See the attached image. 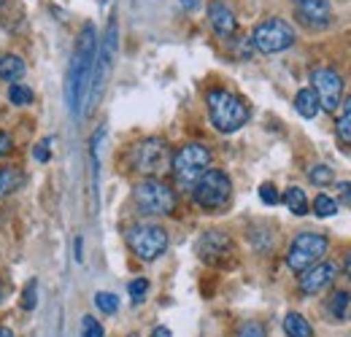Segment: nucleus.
<instances>
[{"label":"nucleus","mask_w":351,"mask_h":337,"mask_svg":"<svg viewBox=\"0 0 351 337\" xmlns=\"http://www.w3.org/2000/svg\"><path fill=\"white\" fill-rule=\"evenodd\" d=\"M260 200H263L265 205H278L281 203V195H278V189L273 184H263L260 186Z\"/></svg>","instance_id":"28"},{"label":"nucleus","mask_w":351,"mask_h":337,"mask_svg":"<svg viewBox=\"0 0 351 337\" xmlns=\"http://www.w3.org/2000/svg\"><path fill=\"white\" fill-rule=\"evenodd\" d=\"M311 89L319 100V108H324L327 114L338 111V105L343 103V82L332 68H313L311 73Z\"/></svg>","instance_id":"10"},{"label":"nucleus","mask_w":351,"mask_h":337,"mask_svg":"<svg viewBox=\"0 0 351 337\" xmlns=\"http://www.w3.org/2000/svg\"><path fill=\"white\" fill-rule=\"evenodd\" d=\"M128 246L143 262H154L168 249V232L160 224H135L128 229Z\"/></svg>","instance_id":"9"},{"label":"nucleus","mask_w":351,"mask_h":337,"mask_svg":"<svg viewBox=\"0 0 351 337\" xmlns=\"http://www.w3.org/2000/svg\"><path fill=\"white\" fill-rule=\"evenodd\" d=\"M341 192H343V200H346V205L351 208V184H343V186H341Z\"/></svg>","instance_id":"35"},{"label":"nucleus","mask_w":351,"mask_h":337,"mask_svg":"<svg viewBox=\"0 0 351 337\" xmlns=\"http://www.w3.org/2000/svg\"><path fill=\"white\" fill-rule=\"evenodd\" d=\"M0 337H14V332H11V329H5V327H0Z\"/></svg>","instance_id":"38"},{"label":"nucleus","mask_w":351,"mask_h":337,"mask_svg":"<svg viewBox=\"0 0 351 337\" xmlns=\"http://www.w3.org/2000/svg\"><path fill=\"white\" fill-rule=\"evenodd\" d=\"M25 76V62H22V57H16V54H5V57H0V79L3 82H19Z\"/></svg>","instance_id":"16"},{"label":"nucleus","mask_w":351,"mask_h":337,"mask_svg":"<svg viewBox=\"0 0 351 337\" xmlns=\"http://www.w3.org/2000/svg\"><path fill=\"white\" fill-rule=\"evenodd\" d=\"M295 108H298V114H300L303 119H313V116L319 114V100H316L313 89H300V92L295 95Z\"/></svg>","instance_id":"18"},{"label":"nucleus","mask_w":351,"mask_h":337,"mask_svg":"<svg viewBox=\"0 0 351 337\" xmlns=\"http://www.w3.org/2000/svg\"><path fill=\"white\" fill-rule=\"evenodd\" d=\"M211 160H214L211 157V149L203 146V143H186V146H181L173 154V160H171V170H173L176 184L181 189H189L192 192V186L197 184V178L211 168Z\"/></svg>","instance_id":"3"},{"label":"nucleus","mask_w":351,"mask_h":337,"mask_svg":"<svg viewBox=\"0 0 351 337\" xmlns=\"http://www.w3.org/2000/svg\"><path fill=\"white\" fill-rule=\"evenodd\" d=\"M295 27L287 22V19H265L254 27L252 33V46L263 54H278V51H287L292 43H295Z\"/></svg>","instance_id":"8"},{"label":"nucleus","mask_w":351,"mask_h":337,"mask_svg":"<svg viewBox=\"0 0 351 337\" xmlns=\"http://www.w3.org/2000/svg\"><path fill=\"white\" fill-rule=\"evenodd\" d=\"M281 200L287 203V208L295 213V216H306L308 213V197L300 186H289V189L284 192V197H281Z\"/></svg>","instance_id":"20"},{"label":"nucleus","mask_w":351,"mask_h":337,"mask_svg":"<svg viewBox=\"0 0 351 337\" xmlns=\"http://www.w3.org/2000/svg\"><path fill=\"white\" fill-rule=\"evenodd\" d=\"M8 100L14 105H30L33 103V89L25 84H11L8 86Z\"/></svg>","instance_id":"23"},{"label":"nucleus","mask_w":351,"mask_h":337,"mask_svg":"<svg viewBox=\"0 0 351 337\" xmlns=\"http://www.w3.org/2000/svg\"><path fill=\"white\" fill-rule=\"evenodd\" d=\"M95 54H97V33L95 25H84L79 41H76V51L71 60V71H68V84H65V95H68V105L73 116H82V105L87 103L89 86H92V68H95Z\"/></svg>","instance_id":"1"},{"label":"nucleus","mask_w":351,"mask_h":337,"mask_svg":"<svg viewBox=\"0 0 351 337\" xmlns=\"http://www.w3.org/2000/svg\"><path fill=\"white\" fill-rule=\"evenodd\" d=\"M181 3H184V8H195L200 0H181Z\"/></svg>","instance_id":"36"},{"label":"nucleus","mask_w":351,"mask_h":337,"mask_svg":"<svg viewBox=\"0 0 351 337\" xmlns=\"http://www.w3.org/2000/svg\"><path fill=\"white\" fill-rule=\"evenodd\" d=\"M171 146L162 140V138H146V140H138L130 151V165L132 170L149 175V178H157L162 173L171 170Z\"/></svg>","instance_id":"5"},{"label":"nucleus","mask_w":351,"mask_h":337,"mask_svg":"<svg viewBox=\"0 0 351 337\" xmlns=\"http://www.w3.org/2000/svg\"><path fill=\"white\" fill-rule=\"evenodd\" d=\"M0 3H3V0H0Z\"/></svg>","instance_id":"40"},{"label":"nucleus","mask_w":351,"mask_h":337,"mask_svg":"<svg viewBox=\"0 0 351 337\" xmlns=\"http://www.w3.org/2000/svg\"><path fill=\"white\" fill-rule=\"evenodd\" d=\"M230 195H232V181H230V175L214 168L206 170V173L197 178V184L192 186L195 203H197L203 211H211V213L224 208V205L230 203Z\"/></svg>","instance_id":"6"},{"label":"nucleus","mask_w":351,"mask_h":337,"mask_svg":"<svg viewBox=\"0 0 351 337\" xmlns=\"http://www.w3.org/2000/svg\"><path fill=\"white\" fill-rule=\"evenodd\" d=\"M49 143H51V138L41 140V143L33 149V157H36L38 162H49V157H51V151H49Z\"/></svg>","instance_id":"31"},{"label":"nucleus","mask_w":351,"mask_h":337,"mask_svg":"<svg viewBox=\"0 0 351 337\" xmlns=\"http://www.w3.org/2000/svg\"><path fill=\"white\" fill-rule=\"evenodd\" d=\"M284 332H287V337H313V327L308 324L306 316H300V313H287V319H284Z\"/></svg>","instance_id":"17"},{"label":"nucleus","mask_w":351,"mask_h":337,"mask_svg":"<svg viewBox=\"0 0 351 337\" xmlns=\"http://www.w3.org/2000/svg\"><path fill=\"white\" fill-rule=\"evenodd\" d=\"M308 178H311V184H316V186H327V184H332V168H327V165H313V168L308 170Z\"/></svg>","instance_id":"24"},{"label":"nucleus","mask_w":351,"mask_h":337,"mask_svg":"<svg viewBox=\"0 0 351 337\" xmlns=\"http://www.w3.org/2000/svg\"><path fill=\"white\" fill-rule=\"evenodd\" d=\"M238 337H267V335H265V327L260 321H246V324H241Z\"/></svg>","instance_id":"29"},{"label":"nucleus","mask_w":351,"mask_h":337,"mask_svg":"<svg viewBox=\"0 0 351 337\" xmlns=\"http://www.w3.org/2000/svg\"><path fill=\"white\" fill-rule=\"evenodd\" d=\"M36 305H38V284L30 281V284L25 286V295H22V308H25V310H33Z\"/></svg>","instance_id":"27"},{"label":"nucleus","mask_w":351,"mask_h":337,"mask_svg":"<svg viewBox=\"0 0 351 337\" xmlns=\"http://www.w3.org/2000/svg\"><path fill=\"white\" fill-rule=\"evenodd\" d=\"M232 240L219 232V229H211V232H206L203 238H200V243H197V253H200V259L203 262H208V264H224L230 256H232Z\"/></svg>","instance_id":"12"},{"label":"nucleus","mask_w":351,"mask_h":337,"mask_svg":"<svg viewBox=\"0 0 351 337\" xmlns=\"http://www.w3.org/2000/svg\"><path fill=\"white\" fill-rule=\"evenodd\" d=\"M8 149H11V135L0 129V157H3V154H8Z\"/></svg>","instance_id":"32"},{"label":"nucleus","mask_w":351,"mask_h":337,"mask_svg":"<svg viewBox=\"0 0 351 337\" xmlns=\"http://www.w3.org/2000/svg\"><path fill=\"white\" fill-rule=\"evenodd\" d=\"M22 184H25V173L19 168L0 170V197H5V195H11V192L22 189Z\"/></svg>","instance_id":"19"},{"label":"nucleus","mask_w":351,"mask_h":337,"mask_svg":"<svg viewBox=\"0 0 351 337\" xmlns=\"http://www.w3.org/2000/svg\"><path fill=\"white\" fill-rule=\"evenodd\" d=\"M132 203L143 216H171L176 211L173 189L160 178H143L132 186Z\"/></svg>","instance_id":"4"},{"label":"nucleus","mask_w":351,"mask_h":337,"mask_svg":"<svg viewBox=\"0 0 351 337\" xmlns=\"http://www.w3.org/2000/svg\"><path fill=\"white\" fill-rule=\"evenodd\" d=\"M343 267H346V275L351 278V253L346 256V264H343Z\"/></svg>","instance_id":"37"},{"label":"nucleus","mask_w":351,"mask_h":337,"mask_svg":"<svg viewBox=\"0 0 351 337\" xmlns=\"http://www.w3.org/2000/svg\"><path fill=\"white\" fill-rule=\"evenodd\" d=\"M351 313V295L349 292H332L327 299V316L330 321H346Z\"/></svg>","instance_id":"15"},{"label":"nucleus","mask_w":351,"mask_h":337,"mask_svg":"<svg viewBox=\"0 0 351 337\" xmlns=\"http://www.w3.org/2000/svg\"><path fill=\"white\" fill-rule=\"evenodd\" d=\"M152 337H173V335H171V329H168V327H157V329L152 332Z\"/></svg>","instance_id":"34"},{"label":"nucleus","mask_w":351,"mask_h":337,"mask_svg":"<svg viewBox=\"0 0 351 337\" xmlns=\"http://www.w3.org/2000/svg\"><path fill=\"white\" fill-rule=\"evenodd\" d=\"M208 22H211V27H214V33L219 38H232L235 30H238V22H235L232 8L227 3H221V0H214L208 5Z\"/></svg>","instance_id":"14"},{"label":"nucleus","mask_w":351,"mask_h":337,"mask_svg":"<svg viewBox=\"0 0 351 337\" xmlns=\"http://www.w3.org/2000/svg\"><path fill=\"white\" fill-rule=\"evenodd\" d=\"M338 278V264L335 262H319L313 267H308L306 273H300V292L303 295H322L324 289H330Z\"/></svg>","instance_id":"11"},{"label":"nucleus","mask_w":351,"mask_h":337,"mask_svg":"<svg viewBox=\"0 0 351 337\" xmlns=\"http://www.w3.org/2000/svg\"><path fill=\"white\" fill-rule=\"evenodd\" d=\"M73 256H76V262H82L84 259V253H82V238H76V243H73Z\"/></svg>","instance_id":"33"},{"label":"nucleus","mask_w":351,"mask_h":337,"mask_svg":"<svg viewBox=\"0 0 351 337\" xmlns=\"http://www.w3.org/2000/svg\"><path fill=\"white\" fill-rule=\"evenodd\" d=\"M206 100H208L211 125L217 127L219 132L230 135V132L241 129V127L249 122V105L238 95H232L227 89H211Z\"/></svg>","instance_id":"2"},{"label":"nucleus","mask_w":351,"mask_h":337,"mask_svg":"<svg viewBox=\"0 0 351 337\" xmlns=\"http://www.w3.org/2000/svg\"><path fill=\"white\" fill-rule=\"evenodd\" d=\"M292 3H295V11H298V19L311 30H322L332 22L330 0H292Z\"/></svg>","instance_id":"13"},{"label":"nucleus","mask_w":351,"mask_h":337,"mask_svg":"<svg viewBox=\"0 0 351 337\" xmlns=\"http://www.w3.org/2000/svg\"><path fill=\"white\" fill-rule=\"evenodd\" d=\"M95 305H97V310H103V313H117V310H119V297L111 295V292H97V295H95Z\"/></svg>","instance_id":"25"},{"label":"nucleus","mask_w":351,"mask_h":337,"mask_svg":"<svg viewBox=\"0 0 351 337\" xmlns=\"http://www.w3.org/2000/svg\"><path fill=\"white\" fill-rule=\"evenodd\" d=\"M338 138L343 140V143H351V97H346V103H343V114L338 116Z\"/></svg>","instance_id":"21"},{"label":"nucleus","mask_w":351,"mask_h":337,"mask_svg":"<svg viewBox=\"0 0 351 337\" xmlns=\"http://www.w3.org/2000/svg\"><path fill=\"white\" fill-rule=\"evenodd\" d=\"M82 337H106V332H103V327H100L97 319L84 316V319H82Z\"/></svg>","instance_id":"26"},{"label":"nucleus","mask_w":351,"mask_h":337,"mask_svg":"<svg viewBox=\"0 0 351 337\" xmlns=\"http://www.w3.org/2000/svg\"><path fill=\"white\" fill-rule=\"evenodd\" d=\"M327 249H330V240L324 235H319V232H300L292 240L289 251H287V264H289L292 273H306L308 267H313V264H319L324 259Z\"/></svg>","instance_id":"7"},{"label":"nucleus","mask_w":351,"mask_h":337,"mask_svg":"<svg viewBox=\"0 0 351 337\" xmlns=\"http://www.w3.org/2000/svg\"><path fill=\"white\" fill-rule=\"evenodd\" d=\"M128 289H130L132 302H141V299L146 297V292H149V281H146V278H135Z\"/></svg>","instance_id":"30"},{"label":"nucleus","mask_w":351,"mask_h":337,"mask_svg":"<svg viewBox=\"0 0 351 337\" xmlns=\"http://www.w3.org/2000/svg\"><path fill=\"white\" fill-rule=\"evenodd\" d=\"M313 213H316L319 219H330V216L338 213V203H335L330 195H319V197L313 200Z\"/></svg>","instance_id":"22"},{"label":"nucleus","mask_w":351,"mask_h":337,"mask_svg":"<svg viewBox=\"0 0 351 337\" xmlns=\"http://www.w3.org/2000/svg\"><path fill=\"white\" fill-rule=\"evenodd\" d=\"M0 295H3V292H0ZM0 299H3V297H0Z\"/></svg>","instance_id":"39"}]
</instances>
